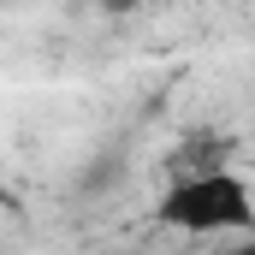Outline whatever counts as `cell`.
I'll return each instance as SVG.
<instances>
[{"label": "cell", "instance_id": "obj_1", "mask_svg": "<svg viewBox=\"0 0 255 255\" xmlns=\"http://www.w3.org/2000/svg\"><path fill=\"white\" fill-rule=\"evenodd\" d=\"M160 226L190 232V238H232V232H255V190L232 172V166L184 172L172 190L160 196Z\"/></svg>", "mask_w": 255, "mask_h": 255}, {"label": "cell", "instance_id": "obj_2", "mask_svg": "<svg viewBox=\"0 0 255 255\" xmlns=\"http://www.w3.org/2000/svg\"><path fill=\"white\" fill-rule=\"evenodd\" d=\"M142 0H101V12H113V18H125V12H136Z\"/></svg>", "mask_w": 255, "mask_h": 255}, {"label": "cell", "instance_id": "obj_3", "mask_svg": "<svg viewBox=\"0 0 255 255\" xmlns=\"http://www.w3.org/2000/svg\"><path fill=\"white\" fill-rule=\"evenodd\" d=\"M220 255H255V238H244V244H232V250H220Z\"/></svg>", "mask_w": 255, "mask_h": 255}]
</instances>
